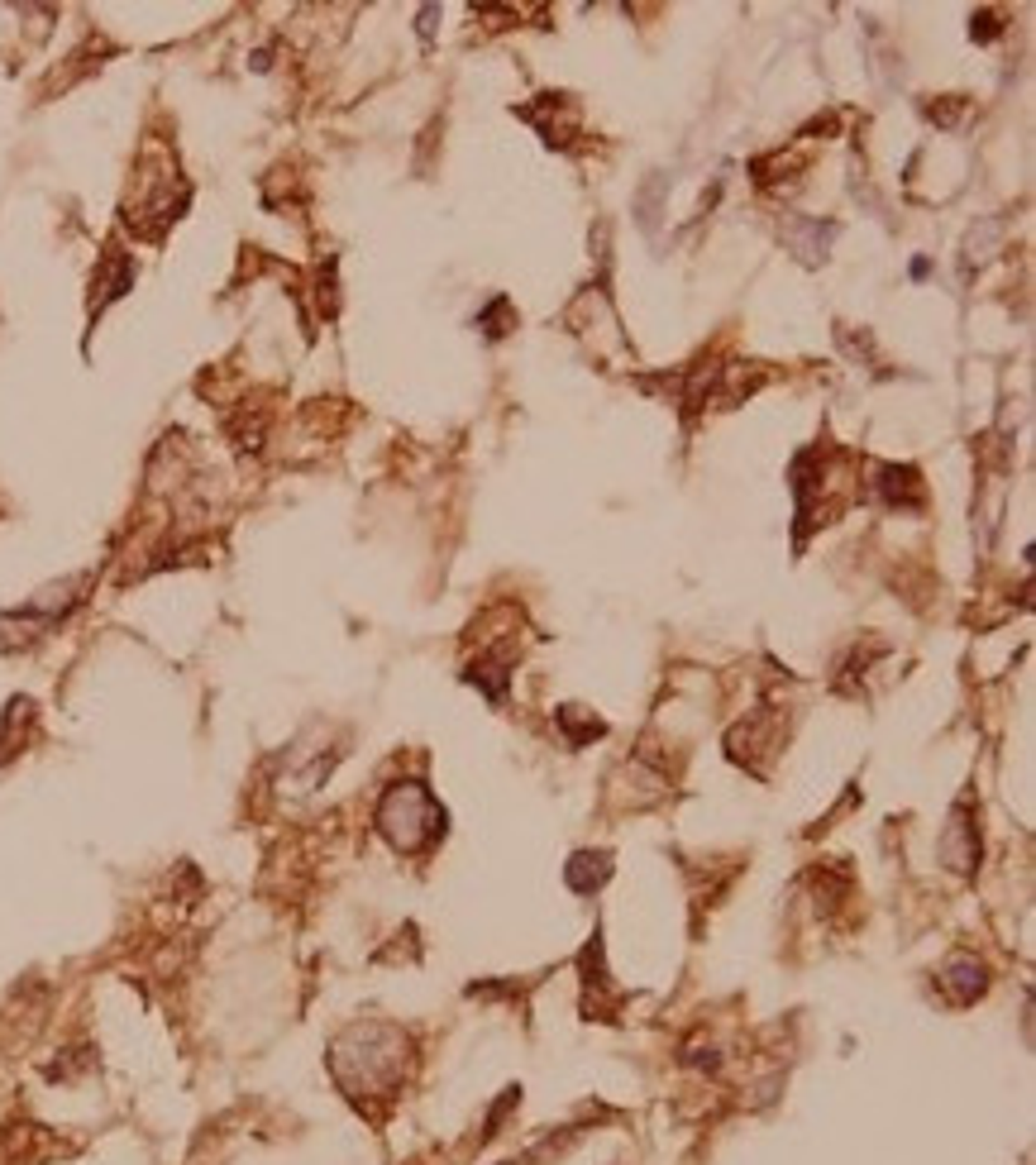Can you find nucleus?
Returning <instances> with one entry per match:
<instances>
[{
	"label": "nucleus",
	"mask_w": 1036,
	"mask_h": 1165,
	"mask_svg": "<svg viewBox=\"0 0 1036 1165\" xmlns=\"http://www.w3.org/2000/svg\"><path fill=\"white\" fill-rule=\"evenodd\" d=\"M974 34H979V39H994L998 34V25H994V15H988V10H979V15H974V25H970Z\"/></svg>",
	"instance_id": "obj_11"
},
{
	"label": "nucleus",
	"mask_w": 1036,
	"mask_h": 1165,
	"mask_svg": "<svg viewBox=\"0 0 1036 1165\" xmlns=\"http://www.w3.org/2000/svg\"><path fill=\"white\" fill-rule=\"evenodd\" d=\"M984 965L974 960V956H956L941 970V994L950 998V1003H974V998L984 994Z\"/></svg>",
	"instance_id": "obj_4"
},
{
	"label": "nucleus",
	"mask_w": 1036,
	"mask_h": 1165,
	"mask_svg": "<svg viewBox=\"0 0 1036 1165\" xmlns=\"http://www.w3.org/2000/svg\"><path fill=\"white\" fill-rule=\"evenodd\" d=\"M998 239H1003V220H979V230H970V239H964V253H970L974 263H984Z\"/></svg>",
	"instance_id": "obj_9"
},
{
	"label": "nucleus",
	"mask_w": 1036,
	"mask_h": 1165,
	"mask_svg": "<svg viewBox=\"0 0 1036 1165\" xmlns=\"http://www.w3.org/2000/svg\"><path fill=\"white\" fill-rule=\"evenodd\" d=\"M502 321H511V301H506V297H497V301L488 306V311L478 315V325H482V335H488V339H502V335H506Z\"/></svg>",
	"instance_id": "obj_10"
},
{
	"label": "nucleus",
	"mask_w": 1036,
	"mask_h": 1165,
	"mask_svg": "<svg viewBox=\"0 0 1036 1165\" xmlns=\"http://www.w3.org/2000/svg\"><path fill=\"white\" fill-rule=\"evenodd\" d=\"M941 855H946V865L956 869V874H970L974 860H979V836L970 831V807H956L950 812V827H946V836H941Z\"/></svg>",
	"instance_id": "obj_3"
},
{
	"label": "nucleus",
	"mask_w": 1036,
	"mask_h": 1165,
	"mask_svg": "<svg viewBox=\"0 0 1036 1165\" xmlns=\"http://www.w3.org/2000/svg\"><path fill=\"white\" fill-rule=\"evenodd\" d=\"M559 726L569 731V745H587L593 736H602L607 726L597 716H583V707H559Z\"/></svg>",
	"instance_id": "obj_8"
},
{
	"label": "nucleus",
	"mask_w": 1036,
	"mask_h": 1165,
	"mask_svg": "<svg viewBox=\"0 0 1036 1165\" xmlns=\"http://www.w3.org/2000/svg\"><path fill=\"white\" fill-rule=\"evenodd\" d=\"M378 831L402 855H416L444 836V807L426 783H392L378 803Z\"/></svg>",
	"instance_id": "obj_1"
},
{
	"label": "nucleus",
	"mask_w": 1036,
	"mask_h": 1165,
	"mask_svg": "<svg viewBox=\"0 0 1036 1165\" xmlns=\"http://www.w3.org/2000/svg\"><path fill=\"white\" fill-rule=\"evenodd\" d=\"M129 282H134V263H129V258H120V253H110V258L101 263V273H96V297H91V315H101V311H105V301L125 297Z\"/></svg>",
	"instance_id": "obj_7"
},
{
	"label": "nucleus",
	"mask_w": 1036,
	"mask_h": 1165,
	"mask_svg": "<svg viewBox=\"0 0 1036 1165\" xmlns=\"http://www.w3.org/2000/svg\"><path fill=\"white\" fill-rule=\"evenodd\" d=\"M563 879H569V889L573 893H593V889H602L607 879H611V855L607 851H578L569 860V869H563Z\"/></svg>",
	"instance_id": "obj_6"
},
{
	"label": "nucleus",
	"mask_w": 1036,
	"mask_h": 1165,
	"mask_svg": "<svg viewBox=\"0 0 1036 1165\" xmlns=\"http://www.w3.org/2000/svg\"><path fill=\"white\" fill-rule=\"evenodd\" d=\"M879 482H874V492L879 497H884V507H898V511H912V507H922L926 502V488H922V473H917V468H908V464H884L874 473Z\"/></svg>",
	"instance_id": "obj_2"
},
{
	"label": "nucleus",
	"mask_w": 1036,
	"mask_h": 1165,
	"mask_svg": "<svg viewBox=\"0 0 1036 1165\" xmlns=\"http://www.w3.org/2000/svg\"><path fill=\"white\" fill-rule=\"evenodd\" d=\"M831 239H836V225H821V220H783V244L798 258H807V263L827 258Z\"/></svg>",
	"instance_id": "obj_5"
}]
</instances>
